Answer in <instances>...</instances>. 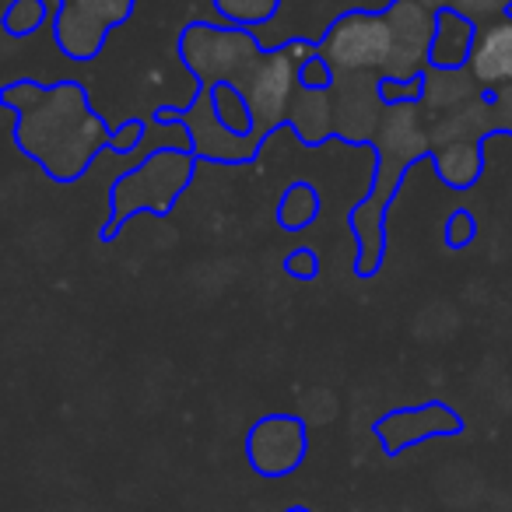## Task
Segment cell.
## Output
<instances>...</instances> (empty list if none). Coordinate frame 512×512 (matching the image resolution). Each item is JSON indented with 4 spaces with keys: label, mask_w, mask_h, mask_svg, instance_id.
I'll return each instance as SVG.
<instances>
[{
    "label": "cell",
    "mask_w": 512,
    "mask_h": 512,
    "mask_svg": "<svg viewBox=\"0 0 512 512\" xmlns=\"http://www.w3.org/2000/svg\"><path fill=\"white\" fill-rule=\"evenodd\" d=\"M4 106L18 120V148L36 158L57 183L78 179L102 151L113 148V134L95 116L85 88L74 81L60 85L18 81L4 88Z\"/></svg>",
    "instance_id": "cell-1"
},
{
    "label": "cell",
    "mask_w": 512,
    "mask_h": 512,
    "mask_svg": "<svg viewBox=\"0 0 512 512\" xmlns=\"http://www.w3.org/2000/svg\"><path fill=\"white\" fill-rule=\"evenodd\" d=\"M432 144V137L421 130L418 102L407 106H386V116L376 130V148L379 165L372 176V197L351 211V228L358 239V278H372L383 260V242H386V207H390L393 193H397L400 179L407 176L414 158H421Z\"/></svg>",
    "instance_id": "cell-2"
},
{
    "label": "cell",
    "mask_w": 512,
    "mask_h": 512,
    "mask_svg": "<svg viewBox=\"0 0 512 512\" xmlns=\"http://www.w3.org/2000/svg\"><path fill=\"white\" fill-rule=\"evenodd\" d=\"M193 165L197 155L183 148H158L144 158L137 169L123 172L120 179L109 190V225L102 228V239H113L120 235V228L127 225L130 214L144 211L165 218V214L176 207V200L183 197V190L193 179Z\"/></svg>",
    "instance_id": "cell-3"
},
{
    "label": "cell",
    "mask_w": 512,
    "mask_h": 512,
    "mask_svg": "<svg viewBox=\"0 0 512 512\" xmlns=\"http://www.w3.org/2000/svg\"><path fill=\"white\" fill-rule=\"evenodd\" d=\"M264 53V43L253 32L235 29V25L221 29V25L193 22L179 36V57L197 78V88H246L256 67H260V60H264Z\"/></svg>",
    "instance_id": "cell-4"
},
{
    "label": "cell",
    "mask_w": 512,
    "mask_h": 512,
    "mask_svg": "<svg viewBox=\"0 0 512 512\" xmlns=\"http://www.w3.org/2000/svg\"><path fill=\"white\" fill-rule=\"evenodd\" d=\"M337 78L355 74H386L393 60V25L386 11H351L337 18L323 43L316 46Z\"/></svg>",
    "instance_id": "cell-5"
},
{
    "label": "cell",
    "mask_w": 512,
    "mask_h": 512,
    "mask_svg": "<svg viewBox=\"0 0 512 512\" xmlns=\"http://www.w3.org/2000/svg\"><path fill=\"white\" fill-rule=\"evenodd\" d=\"M137 0H60L53 39L60 53L71 60H95L102 53V43L109 32L120 29L134 15Z\"/></svg>",
    "instance_id": "cell-6"
},
{
    "label": "cell",
    "mask_w": 512,
    "mask_h": 512,
    "mask_svg": "<svg viewBox=\"0 0 512 512\" xmlns=\"http://www.w3.org/2000/svg\"><path fill=\"white\" fill-rule=\"evenodd\" d=\"M299 64L288 57V50H267L256 74L249 78V85L242 88L249 102V113H253V134L264 141L278 123H288L295 106V95H299Z\"/></svg>",
    "instance_id": "cell-7"
},
{
    "label": "cell",
    "mask_w": 512,
    "mask_h": 512,
    "mask_svg": "<svg viewBox=\"0 0 512 512\" xmlns=\"http://www.w3.org/2000/svg\"><path fill=\"white\" fill-rule=\"evenodd\" d=\"M158 123H183L190 130V144L193 155L207 158V162H249V158L260 151V137L249 134H232L228 127H221L218 116H214V102H211V88H197V99H193L190 109H179V113H169V109H158L155 113Z\"/></svg>",
    "instance_id": "cell-8"
},
{
    "label": "cell",
    "mask_w": 512,
    "mask_h": 512,
    "mask_svg": "<svg viewBox=\"0 0 512 512\" xmlns=\"http://www.w3.org/2000/svg\"><path fill=\"white\" fill-rule=\"evenodd\" d=\"M309 449L306 421L295 414H267L246 435V460L260 477H288L302 467Z\"/></svg>",
    "instance_id": "cell-9"
},
{
    "label": "cell",
    "mask_w": 512,
    "mask_h": 512,
    "mask_svg": "<svg viewBox=\"0 0 512 512\" xmlns=\"http://www.w3.org/2000/svg\"><path fill=\"white\" fill-rule=\"evenodd\" d=\"M393 25V60L383 78L414 81L432 64V39H435V11H428L418 0H397L390 11Z\"/></svg>",
    "instance_id": "cell-10"
},
{
    "label": "cell",
    "mask_w": 512,
    "mask_h": 512,
    "mask_svg": "<svg viewBox=\"0 0 512 512\" xmlns=\"http://www.w3.org/2000/svg\"><path fill=\"white\" fill-rule=\"evenodd\" d=\"M376 439L386 456H400L411 446H421L428 439H442V435H460L463 418L442 400H428L421 407H400V411H386L376 421Z\"/></svg>",
    "instance_id": "cell-11"
},
{
    "label": "cell",
    "mask_w": 512,
    "mask_h": 512,
    "mask_svg": "<svg viewBox=\"0 0 512 512\" xmlns=\"http://www.w3.org/2000/svg\"><path fill=\"white\" fill-rule=\"evenodd\" d=\"M379 78L383 74H355L337 78L341 92H334V130L344 141H376V130L386 116L379 99Z\"/></svg>",
    "instance_id": "cell-12"
},
{
    "label": "cell",
    "mask_w": 512,
    "mask_h": 512,
    "mask_svg": "<svg viewBox=\"0 0 512 512\" xmlns=\"http://www.w3.org/2000/svg\"><path fill=\"white\" fill-rule=\"evenodd\" d=\"M467 71L488 92L512 88V11L477 29V43L474 53H470Z\"/></svg>",
    "instance_id": "cell-13"
},
{
    "label": "cell",
    "mask_w": 512,
    "mask_h": 512,
    "mask_svg": "<svg viewBox=\"0 0 512 512\" xmlns=\"http://www.w3.org/2000/svg\"><path fill=\"white\" fill-rule=\"evenodd\" d=\"M477 43V22L463 11L446 8L435 15V39H432V64L435 71H463L470 64V53Z\"/></svg>",
    "instance_id": "cell-14"
},
{
    "label": "cell",
    "mask_w": 512,
    "mask_h": 512,
    "mask_svg": "<svg viewBox=\"0 0 512 512\" xmlns=\"http://www.w3.org/2000/svg\"><path fill=\"white\" fill-rule=\"evenodd\" d=\"M288 123L299 130V137L306 144L327 141L334 134V88L330 92H306V88H299Z\"/></svg>",
    "instance_id": "cell-15"
},
{
    "label": "cell",
    "mask_w": 512,
    "mask_h": 512,
    "mask_svg": "<svg viewBox=\"0 0 512 512\" xmlns=\"http://www.w3.org/2000/svg\"><path fill=\"white\" fill-rule=\"evenodd\" d=\"M432 162H435V172H439L442 183L463 190V186L477 183L484 172L481 141H449L432 151Z\"/></svg>",
    "instance_id": "cell-16"
},
{
    "label": "cell",
    "mask_w": 512,
    "mask_h": 512,
    "mask_svg": "<svg viewBox=\"0 0 512 512\" xmlns=\"http://www.w3.org/2000/svg\"><path fill=\"white\" fill-rule=\"evenodd\" d=\"M316 218H320V190H316L313 183H306V179H299V183L288 186L285 197H281L278 225L288 228V232H302V228H309Z\"/></svg>",
    "instance_id": "cell-17"
},
{
    "label": "cell",
    "mask_w": 512,
    "mask_h": 512,
    "mask_svg": "<svg viewBox=\"0 0 512 512\" xmlns=\"http://www.w3.org/2000/svg\"><path fill=\"white\" fill-rule=\"evenodd\" d=\"M214 11L235 29L256 32L267 22H274L281 11V0H214Z\"/></svg>",
    "instance_id": "cell-18"
},
{
    "label": "cell",
    "mask_w": 512,
    "mask_h": 512,
    "mask_svg": "<svg viewBox=\"0 0 512 512\" xmlns=\"http://www.w3.org/2000/svg\"><path fill=\"white\" fill-rule=\"evenodd\" d=\"M211 102H214V116H218L221 127H228L232 134H242V137L253 134V113H249V102H246V95H242V88H235V85L211 88Z\"/></svg>",
    "instance_id": "cell-19"
},
{
    "label": "cell",
    "mask_w": 512,
    "mask_h": 512,
    "mask_svg": "<svg viewBox=\"0 0 512 512\" xmlns=\"http://www.w3.org/2000/svg\"><path fill=\"white\" fill-rule=\"evenodd\" d=\"M43 22H46L43 0H11L8 15H4V32L22 39V36H32Z\"/></svg>",
    "instance_id": "cell-20"
},
{
    "label": "cell",
    "mask_w": 512,
    "mask_h": 512,
    "mask_svg": "<svg viewBox=\"0 0 512 512\" xmlns=\"http://www.w3.org/2000/svg\"><path fill=\"white\" fill-rule=\"evenodd\" d=\"M379 99L383 106H407V102L425 99V74L414 81H397V78H379Z\"/></svg>",
    "instance_id": "cell-21"
},
{
    "label": "cell",
    "mask_w": 512,
    "mask_h": 512,
    "mask_svg": "<svg viewBox=\"0 0 512 512\" xmlns=\"http://www.w3.org/2000/svg\"><path fill=\"white\" fill-rule=\"evenodd\" d=\"M299 85L306 88V92H330V88L337 85V74H334V67L316 53L309 64L299 67Z\"/></svg>",
    "instance_id": "cell-22"
},
{
    "label": "cell",
    "mask_w": 512,
    "mask_h": 512,
    "mask_svg": "<svg viewBox=\"0 0 512 512\" xmlns=\"http://www.w3.org/2000/svg\"><path fill=\"white\" fill-rule=\"evenodd\" d=\"M474 232H477L474 214H470L467 207H456V211L446 218V232H442V235H446V246L449 249H463V246H470Z\"/></svg>",
    "instance_id": "cell-23"
},
{
    "label": "cell",
    "mask_w": 512,
    "mask_h": 512,
    "mask_svg": "<svg viewBox=\"0 0 512 512\" xmlns=\"http://www.w3.org/2000/svg\"><path fill=\"white\" fill-rule=\"evenodd\" d=\"M285 271L292 274L295 281H316V274H320V260H316V253L309 246H299V249L288 253Z\"/></svg>",
    "instance_id": "cell-24"
},
{
    "label": "cell",
    "mask_w": 512,
    "mask_h": 512,
    "mask_svg": "<svg viewBox=\"0 0 512 512\" xmlns=\"http://www.w3.org/2000/svg\"><path fill=\"white\" fill-rule=\"evenodd\" d=\"M512 0H460V8L467 18H474V22H481V18H488V22H495V18L509 15Z\"/></svg>",
    "instance_id": "cell-25"
},
{
    "label": "cell",
    "mask_w": 512,
    "mask_h": 512,
    "mask_svg": "<svg viewBox=\"0 0 512 512\" xmlns=\"http://www.w3.org/2000/svg\"><path fill=\"white\" fill-rule=\"evenodd\" d=\"M144 134H148V123H144V120H127L123 127L113 130V148H109V151H116V155H127V151H134L137 144L144 141Z\"/></svg>",
    "instance_id": "cell-26"
},
{
    "label": "cell",
    "mask_w": 512,
    "mask_h": 512,
    "mask_svg": "<svg viewBox=\"0 0 512 512\" xmlns=\"http://www.w3.org/2000/svg\"><path fill=\"white\" fill-rule=\"evenodd\" d=\"M418 4H425V8L435 11V15H439V11H446V8H460V0H418Z\"/></svg>",
    "instance_id": "cell-27"
},
{
    "label": "cell",
    "mask_w": 512,
    "mask_h": 512,
    "mask_svg": "<svg viewBox=\"0 0 512 512\" xmlns=\"http://www.w3.org/2000/svg\"><path fill=\"white\" fill-rule=\"evenodd\" d=\"M285 512H313V509H306V505H292V509H285Z\"/></svg>",
    "instance_id": "cell-28"
}]
</instances>
